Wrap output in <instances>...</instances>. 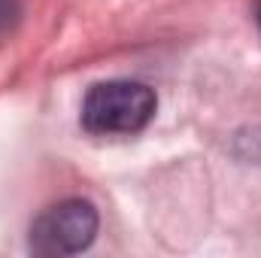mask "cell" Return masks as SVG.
<instances>
[{
	"instance_id": "obj_4",
	"label": "cell",
	"mask_w": 261,
	"mask_h": 258,
	"mask_svg": "<svg viewBox=\"0 0 261 258\" xmlns=\"http://www.w3.org/2000/svg\"><path fill=\"white\" fill-rule=\"evenodd\" d=\"M255 15H258V24H261V0H258V6H255Z\"/></svg>"
},
{
	"instance_id": "obj_1",
	"label": "cell",
	"mask_w": 261,
	"mask_h": 258,
	"mask_svg": "<svg viewBox=\"0 0 261 258\" xmlns=\"http://www.w3.org/2000/svg\"><path fill=\"white\" fill-rule=\"evenodd\" d=\"M155 91L134 79H110L88 88L82 100V128L97 137L137 134L155 116Z\"/></svg>"
},
{
	"instance_id": "obj_3",
	"label": "cell",
	"mask_w": 261,
	"mask_h": 258,
	"mask_svg": "<svg viewBox=\"0 0 261 258\" xmlns=\"http://www.w3.org/2000/svg\"><path fill=\"white\" fill-rule=\"evenodd\" d=\"M18 15H21V3L18 0H0V31L15 24Z\"/></svg>"
},
{
	"instance_id": "obj_2",
	"label": "cell",
	"mask_w": 261,
	"mask_h": 258,
	"mask_svg": "<svg viewBox=\"0 0 261 258\" xmlns=\"http://www.w3.org/2000/svg\"><path fill=\"white\" fill-rule=\"evenodd\" d=\"M97 210L85 197H67L46 207L31 225V252L34 255H76L88 249L97 237Z\"/></svg>"
}]
</instances>
